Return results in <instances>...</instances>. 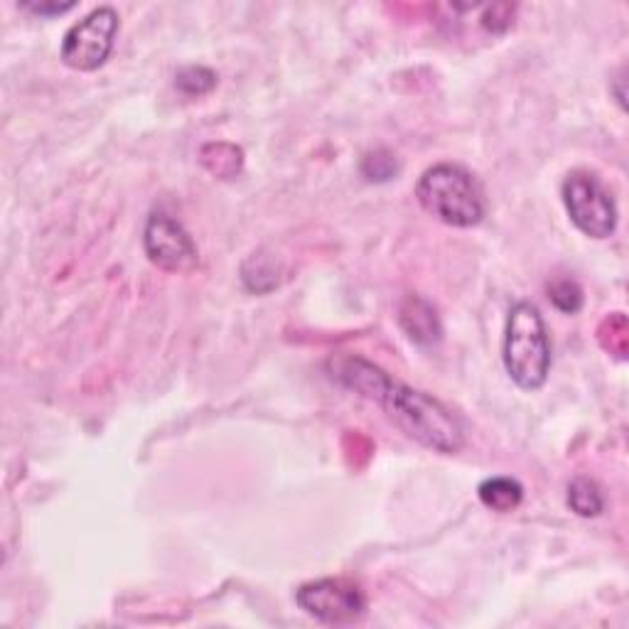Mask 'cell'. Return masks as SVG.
<instances>
[{"label":"cell","mask_w":629,"mask_h":629,"mask_svg":"<svg viewBox=\"0 0 629 629\" xmlns=\"http://www.w3.org/2000/svg\"><path fill=\"white\" fill-rule=\"evenodd\" d=\"M566 502L571 507V512L583 519L600 516L605 509V497H603L600 484L590 480V477H576V480L568 484Z\"/></svg>","instance_id":"cell-10"},{"label":"cell","mask_w":629,"mask_h":629,"mask_svg":"<svg viewBox=\"0 0 629 629\" xmlns=\"http://www.w3.org/2000/svg\"><path fill=\"white\" fill-rule=\"evenodd\" d=\"M502 360L507 374L524 392H539L551 372L546 322L531 302H514L507 318Z\"/></svg>","instance_id":"cell-3"},{"label":"cell","mask_w":629,"mask_h":629,"mask_svg":"<svg viewBox=\"0 0 629 629\" xmlns=\"http://www.w3.org/2000/svg\"><path fill=\"white\" fill-rule=\"evenodd\" d=\"M328 372L334 382L352 388V392L362 394L369 401H376L388 418L408 438L418 440L420 446L443 455H455L465 448L462 423L436 396L396 382L384 369L356 354L332 356L328 362Z\"/></svg>","instance_id":"cell-1"},{"label":"cell","mask_w":629,"mask_h":629,"mask_svg":"<svg viewBox=\"0 0 629 629\" xmlns=\"http://www.w3.org/2000/svg\"><path fill=\"white\" fill-rule=\"evenodd\" d=\"M242 280H244V286L252 290V292H258L262 296L264 292V284L262 280H266V288L268 290H274L278 286V274H276V266L268 262V258L264 254H254L248 262L244 264L242 268Z\"/></svg>","instance_id":"cell-12"},{"label":"cell","mask_w":629,"mask_h":629,"mask_svg":"<svg viewBox=\"0 0 629 629\" xmlns=\"http://www.w3.org/2000/svg\"><path fill=\"white\" fill-rule=\"evenodd\" d=\"M398 172H401L398 158L384 148L372 150V153H366L362 158V175L369 182H388L394 180Z\"/></svg>","instance_id":"cell-15"},{"label":"cell","mask_w":629,"mask_h":629,"mask_svg":"<svg viewBox=\"0 0 629 629\" xmlns=\"http://www.w3.org/2000/svg\"><path fill=\"white\" fill-rule=\"evenodd\" d=\"M480 502L497 514H509L524 502V487L514 477H490L477 487Z\"/></svg>","instance_id":"cell-9"},{"label":"cell","mask_w":629,"mask_h":629,"mask_svg":"<svg viewBox=\"0 0 629 629\" xmlns=\"http://www.w3.org/2000/svg\"><path fill=\"white\" fill-rule=\"evenodd\" d=\"M175 86L184 96H204L216 86V72L202 64H190L175 74Z\"/></svg>","instance_id":"cell-14"},{"label":"cell","mask_w":629,"mask_h":629,"mask_svg":"<svg viewBox=\"0 0 629 629\" xmlns=\"http://www.w3.org/2000/svg\"><path fill=\"white\" fill-rule=\"evenodd\" d=\"M74 8V3H25L23 10L32 15H40V18H52V15H62V13H70Z\"/></svg>","instance_id":"cell-16"},{"label":"cell","mask_w":629,"mask_h":629,"mask_svg":"<svg viewBox=\"0 0 629 629\" xmlns=\"http://www.w3.org/2000/svg\"><path fill=\"white\" fill-rule=\"evenodd\" d=\"M143 248L148 262L168 274H192L200 266V248L182 222L166 212L148 216L143 230Z\"/></svg>","instance_id":"cell-7"},{"label":"cell","mask_w":629,"mask_h":629,"mask_svg":"<svg viewBox=\"0 0 629 629\" xmlns=\"http://www.w3.org/2000/svg\"><path fill=\"white\" fill-rule=\"evenodd\" d=\"M296 603L322 625H352L366 615V595L347 578H320L300 585Z\"/></svg>","instance_id":"cell-6"},{"label":"cell","mask_w":629,"mask_h":629,"mask_svg":"<svg viewBox=\"0 0 629 629\" xmlns=\"http://www.w3.org/2000/svg\"><path fill=\"white\" fill-rule=\"evenodd\" d=\"M398 324L406 332V338L420 347L438 344L443 340L438 312L420 296H406L398 302Z\"/></svg>","instance_id":"cell-8"},{"label":"cell","mask_w":629,"mask_h":629,"mask_svg":"<svg viewBox=\"0 0 629 629\" xmlns=\"http://www.w3.org/2000/svg\"><path fill=\"white\" fill-rule=\"evenodd\" d=\"M121 18L111 6L94 8L62 38L60 60L74 72H96L111 57Z\"/></svg>","instance_id":"cell-5"},{"label":"cell","mask_w":629,"mask_h":629,"mask_svg":"<svg viewBox=\"0 0 629 629\" xmlns=\"http://www.w3.org/2000/svg\"><path fill=\"white\" fill-rule=\"evenodd\" d=\"M548 300L553 302V308L566 312V314H576L583 310V288L578 286V280L573 278H556L548 284Z\"/></svg>","instance_id":"cell-13"},{"label":"cell","mask_w":629,"mask_h":629,"mask_svg":"<svg viewBox=\"0 0 629 629\" xmlns=\"http://www.w3.org/2000/svg\"><path fill=\"white\" fill-rule=\"evenodd\" d=\"M204 150H210L212 156H202L204 168H207L212 175H216L220 180H232L236 178L238 172L244 168V150L236 148L232 143H207Z\"/></svg>","instance_id":"cell-11"},{"label":"cell","mask_w":629,"mask_h":629,"mask_svg":"<svg viewBox=\"0 0 629 629\" xmlns=\"http://www.w3.org/2000/svg\"><path fill=\"white\" fill-rule=\"evenodd\" d=\"M416 198L430 216L455 230H472L487 214L482 182L458 162H438L423 172Z\"/></svg>","instance_id":"cell-2"},{"label":"cell","mask_w":629,"mask_h":629,"mask_svg":"<svg viewBox=\"0 0 629 629\" xmlns=\"http://www.w3.org/2000/svg\"><path fill=\"white\" fill-rule=\"evenodd\" d=\"M561 198L576 230L590 238H610L617 230L612 192L590 170H573L561 184Z\"/></svg>","instance_id":"cell-4"}]
</instances>
